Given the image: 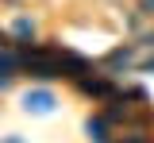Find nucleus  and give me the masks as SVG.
Listing matches in <instances>:
<instances>
[{
	"instance_id": "nucleus-1",
	"label": "nucleus",
	"mask_w": 154,
	"mask_h": 143,
	"mask_svg": "<svg viewBox=\"0 0 154 143\" xmlns=\"http://www.w3.org/2000/svg\"><path fill=\"white\" fill-rule=\"evenodd\" d=\"M81 93H89V97H104V101H116V85L108 78H81L77 81Z\"/></svg>"
},
{
	"instance_id": "nucleus-2",
	"label": "nucleus",
	"mask_w": 154,
	"mask_h": 143,
	"mask_svg": "<svg viewBox=\"0 0 154 143\" xmlns=\"http://www.w3.org/2000/svg\"><path fill=\"white\" fill-rule=\"evenodd\" d=\"M19 70H23L19 50H12V46H0V74H4V78H12V74H19Z\"/></svg>"
},
{
	"instance_id": "nucleus-3",
	"label": "nucleus",
	"mask_w": 154,
	"mask_h": 143,
	"mask_svg": "<svg viewBox=\"0 0 154 143\" xmlns=\"http://www.w3.org/2000/svg\"><path fill=\"white\" fill-rule=\"evenodd\" d=\"M108 116H89V124H85V132H89V139H96V143H108Z\"/></svg>"
},
{
	"instance_id": "nucleus-4",
	"label": "nucleus",
	"mask_w": 154,
	"mask_h": 143,
	"mask_svg": "<svg viewBox=\"0 0 154 143\" xmlns=\"http://www.w3.org/2000/svg\"><path fill=\"white\" fill-rule=\"evenodd\" d=\"M131 62H135V50L131 46H119V50H112V54L104 58V66H108V70H127Z\"/></svg>"
},
{
	"instance_id": "nucleus-5",
	"label": "nucleus",
	"mask_w": 154,
	"mask_h": 143,
	"mask_svg": "<svg viewBox=\"0 0 154 143\" xmlns=\"http://www.w3.org/2000/svg\"><path fill=\"white\" fill-rule=\"evenodd\" d=\"M16 35L23 43H35V23H31V20H16Z\"/></svg>"
},
{
	"instance_id": "nucleus-6",
	"label": "nucleus",
	"mask_w": 154,
	"mask_h": 143,
	"mask_svg": "<svg viewBox=\"0 0 154 143\" xmlns=\"http://www.w3.org/2000/svg\"><path fill=\"white\" fill-rule=\"evenodd\" d=\"M27 108H50V93H27Z\"/></svg>"
},
{
	"instance_id": "nucleus-7",
	"label": "nucleus",
	"mask_w": 154,
	"mask_h": 143,
	"mask_svg": "<svg viewBox=\"0 0 154 143\" xmlns=\"http://www.w3.org/2000/svg\"><path fill=\"white\" fill-rule=\"evenodd\" d=\"M119 143H150V135H146V132H131L127 139H119Z\"/></svg>"
},
{
	"instance_id": "nucleus-8",
	"label": "nucleus",
	"mask_w": 154,
	"mask_h": 143,
	"mask_svg": "<svg viewBox=\"0 0 154 143\" xmlns=\"http://www.w3.org/2000/svg\"><path fill=\"white\" fill-rule=\"evenodd\" d=\"M139 8H143L146 16H154V0H139Z\"/></svg>"
},
{
	"instance_id": "nucleus-9",
	"label": "nucleus",
	"mask_w": 154,
	"mask_h": 143,
	"mask_svg": "<svg viewBox=\"0 0 154 143\" xmlns=\"http://www.w3.org/2000/svg\"><path fill=\"white\" fill-rule=\"evenodd\" d=\"M4 89H8V78H4V74H0V93H4Z\"/></svg>"
}]
</instances>
